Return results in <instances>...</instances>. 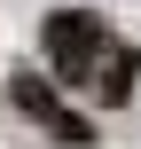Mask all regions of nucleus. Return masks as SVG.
<instances>
[{"label":"nucleus","instance_id":"nucleus-1","mask_svg":"<svg viewBox=\"0 0 141 149\" xmlns=\"http://www.w3.org/2000/svg\"><path fill=\"white\" fill-rule=\"evenodd\" d=\"M102 55H110V31H102V16H78V8L47 16V63H55L71 86H86Z\"/></svg>","mask_w":141,"mask_h":149},{"label":"nucleus","instance_id":"nucleus-2","mask_svg":"<svg viewBox=\"0 0 141 149\" xmlns=\"http://www.w3.org/2000/svg\"><path fill=\"white\" fill-rule=\"evenodd\" d=\"M8 102H16L24 118H39L55 141H86V118H71V110L47 94V79H8Z\"/></svg>","mask_w":141,"mask_h":149},{"label":"nucleus","instance_id":"nucleus-3","mask_svg":"<svg viewBox=\"0 0 141 149\" xmlns=\"http://www.w3.org/2000/svg\"><path fill=\"white\" fill-rule=\"evenodd\" d=\"M133 71H141V55H133V47H118V39H110V55L94 63V94H102L110 110H118V102H133Z\"/></svg>","mask_w":141,"mask_h":149}]
</instances>
